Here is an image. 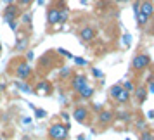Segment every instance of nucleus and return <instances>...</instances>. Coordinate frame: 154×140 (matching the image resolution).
<instances>
[{
	"instance_id": "nucleus-27",
	"label": "nucleus",
	"mask_w": 154,
	"mask_h": 140,
	"mask_svg": "<svg viewBox=\"0 0 154 140\" xmlns=\"http://www.w3.org/2000/svg\"><path fill=\"white\" fill-rule=\"evenodd\" d=\"M59 54H63V56H68V57H73V56L69 54V52H66L64 49H59Z\"/></svg>"
},
{
	"instance_id": "nucleus-22",
	"label": "nucleus",
	"mask_w": 154,
	"mask_h": 140,
	"mask_svg": "<svg viewBox=\"0 0 154 140\" xmlns=\"http://www.w3.org/2000/svg\"><path fill=\"white\" fill-rule=\"evenodd\" d=\"M23 23L24 24H29L31 23V14H23Z\"/></svg>"
},
{
	"instance_id": "nucleus-14",
	"label": "nucleus",
	"mask_w": 154,
	"mask_h": 140,
	"mask_svg": "<svg viewBox=\"0 0 154 140\" xmlns=\"http://www.w3.org/2000/svg\"><path fill=\"white\" fill-rule=\"evenodd\" d=\"M130 95H132V93H128L126 90H121L114 100H116L118 104H128V102H130Z\"/></svg>"
},
{
	"instance_id": "nucleus-17",
	"label": "nucleus",
	"mask_w": 154,
	"mask_h": 140,
	"mask_svg": "<svg viewBox=\"0 0 154 140\" xmlns=\"http://www.w3.org/2000/svg\"><path fill=\"white\" fill-rule=\"evenodd\" d=\"M123 87V90H126L128 93H133V90H135V85H133L132 80H128V81H125V85H121Z\"/></svg>"
},
{
	"instance_id": "nucleus-6",
	"label": "nucleus",
	"mask_w": 154,
	"mask_h": 140,
	"mask_svg": "<svg viewBox=\"0 0 154 140\" xmlns=\"http://www.w3.org/2000/svg\"><path fill=\"white\" fill-rule=\"evenodd\" d=\"M17 16H19V7L14 5V4H11V5H7V7L4 9V21L5 23L16 21Z\"/></svg>"
},
{
	"instance_id": "nucleus-29",
	"label": "nucleus",
	"mask_w": 154,
	"mask_h": 140,
	"mask_svg": "<svg viewBox=\"0 0 154 140\" xmlns=\"http://www.w3.org/2000/svg\"><path fill=\"white\" fill-rule=\"evenodd\" d=\"M9 26H11L12 29H16V26H17V23H16V21H11V23H9Z\"/></svg>"
},
{
	"instance_id": "nucleus-21",
	"label": "nucleus",
	"mask_w": 154,
	"mask_h": 140,
	"mask_svg": "<svg viewBox=\"0 0 154 140\" xmlns=\"http://www.w3.org/2000/svg\"><path fill=\"white\" fill-rule=\"evenodd\" d=\"M92 73H94V76H95V78H102V71L99 69V68H94Z\"/></svg>"
},
{
	"instance_id": "nucleus-5",
	"label": "nucleus",
	"mask_w": 154,
	"mask_h": 140,
	"mask_svg": "<svg viewBox=\"0 0 154 140\" xmlns=\"http://www.w3.org/2000/svg\"><path fill=\"white\" fill-rule=\"evenodd\" d=\"M88 114H90V111L85 105H78V107H75V111H73V119L78 121L80 125H85L88 121Z\"/></svg>"
},
{
	"instance_id": "nucleus-11",
	"label": "nucleus",
	"mask_w": 154,
	"mask_h": 140,
	"mask_svg": "<svg viewBox=\"0 0 154 140\" xmlns=\"http://www.w3.org/2000/svg\"><path fill=\"white\" fill-rule=\"evenodd\" d=\"M97 119H99V125L106 126V125H109L112 119H114V112L112 111H100Z\"/></svg>"
},
{
	"instance_id": "nucleus-4",
	"label": "nucleus",
	"mask_w": 154,
	"mask_h": 140,
	"mask_svg": "<svg viewBox=\"0 0 154 140\" xmlns=\"http://www.w3.org/2000/svg\"><path fill=\"white\" fill-rule=\"evenodd\" d=\"M149 64H151V57L147 56V54H137V56L132 59V68L135 71L146 69Z\"/></svg>"
},
{
	"instance_id": "nucleus-36",
	"label": "nucleus",
	"mask_w": 154,
	"mask_h": 140,
	"mask_svg": "<svg viewBox=\"0 0 154 140\" xmlns=\"http://www.w3.org/2000/svg\"><path fill=\"white\" fill-rule=\"evenodd\" d=\"M0 140H2V138H0Z\"/></svg>"
},
{
	"instance_id": "nucleus-15",
	"label": "nucleus",
	"mask_w": 154,
	"mask_h": 140,
	"mask_svg": "<svg viewBox=\"0 0 154 140\" xmlns=\"http://www.w3.org/2000/svg\"><path fill=\"white\" fill-rule=\"evenodd\" d=\"M139 140H154V132L152 130H144V132H140Z\"/></svg>"
},
{
	"instance_id": "nucleus-16",
	"label": "nucleus",
	"mask_w": 154,
	"mask_h": 140,
	"mask_svg": "<svg viewBox=\"0 0 154 140\" xmlns=\"http://www.w3.org/2000/svg\"><path fill=\"white\" fill-rule=\"evenodd\" d=\"M121 90H123V87H121L119 83H118V85H112L111 90H109V95H111V99H116V97H118V93H119Z\"/></svg>"
},
{
	"instance_id": "nucleus-33",
	"label": "nucleus",
	"mask_w": 154,
	"mask_h": 140,
	"mask_svg": "<svg viewBox=\"0 0 154 140\" xmlns=\"http://www.w3.org/2000/svg\"><path fill=\"white\" fill-rule=\"evenodd\" d=\"M152 35H154V26H152Z\"/></svg>"
},
{
	"instance_id": "nucleus-31",
	"label": "nucleus",
	"mask_w": 154,
	"mask_h": 140,
	"mask_svg": "<svg viewBox=\"0 0 154 140\" xmlns=\"http://www.w3.org/2000/svg\"><path fill=\"white\" fill-rule=\"evenodd\" d=\"M4 90H5V85H4V83H0V93H2Z\"/></svg>"
},
{
	"instance_id": "nucleus-8",
	"label": "nucleus",
	"mask_w": 154,
	"mask_h": 140,
	"mask_svg": "<svg viewBox=\"0 0 154 140\" xmlns=\"http://www.w3.org/2000/svg\"><path fill=\"white\" fill-rule=\"evenodd\" d=\"M87 83H88V81H87V76L82 75V73H78V75H75V76L71 78V90L78 92L83 85H87Z\"/></svg>"
},
{
	"instance_id": "nucleus-18",
	"label": "nucleus",
	"mask_w": 154,
	"mask_h": 140,
	"mask_svg": "<svg viewBox=\"0 0 154 140\" xmlns=\"http://www.w3.org/2000/svg\"><path fill=\"white\" fill-rule=\"evenodd\" d=\"M73 61H75L78 66H87V64H88V61H87V59H83V57H73Z\"/></svg>"
},
{
	"instance_id": "nucleus-26",
	"label": "nucleus",
	"mask_w": 154,
	"mask_h": 140,
	"mask_svg": "<svg viewBox=\"0 0 154 140\" xmlns=\"http://www.w3.org/2000/svg\"><path fill=\"white\" fill-rule=\"evenodd\" d=\"M68 75H69V69H68V68H64V69H63V73H61V76H63V78H66Z\"/></svg>"
},
{
	"instance_id": "nucleus-32",
	"label": "nucleus",
	"mask_w": 154,
	"mask_h": 140,
	"mask_svg": "<svg viewBox=\"0 0 154 140\" xmlns=\"http://www.w3.org/2000/svg\"><path fill=\"white\" fill-rule=\"evenodd\" d=\"M4 2H7V5H11V4H12V0H4Z\"/></svg>"
},
{
	"instance_id": "nucleus-25",
	"label": "nucleus",
	"mask_w": 154,
	"mask_h": 140,
	"mask_svg": "<svg viewBox=\"0 0 154 140\" xmlns=\"http://www.w3.org/2000/svg\"><path fill=\"white\" fill-rule=\"evenodd\" d=\"M26 59H28V61H33V59H35V54H33V50H29L28 54H26Z\"/></svg>"
},
{
	"instance_id": "nucleus-28",
	"label": "nucleus",
	"mask_w": 154,
	"mask_h": 140,
	"mask_svg": "<svg viewBox=\"0 0 154 140\" xmlns=\"http://www.w3.org/2000/svg\"><path fill=\"white\" fill-rule=\"evenodd\" d=\"M130 40H132V38H130V35H125V36H123V42H125V43H130Z\"/></svg>"
},
{
	"instance_id": "nucleus-12",
	"label": "nucleus",
	"mask_w": 154,
	"mask_h": 140,
	"mask_svg": "<svg viewBox=\"0 0 154 140\" xmlns=\"http://www.w3.org/2000/svg\"><path fill=\"white\" fill-rule=\"evenodd\" d=\"M35 92L38 95H50V93H52V85H50L49 81H40V83L36 85Z\"/></svg>"
},
{
	"instance_id": "nucleus-23",
	"label": "nucleus",
	"mask_w": 154,
	"mask_h": 140,
	"mask_svg": "<svg viewBox=\"0 0 154 140\" xmlns=\"http://www.w3.org/2000/svg\"><path fill=\"white\" fill-rule=\"evenodd\" d=\"M45 114H47V112L43 111V109H36V118L42 119V118H45Z\"/></svg>"
},
{
	"instance_id": "nucleus-13",
	"label": "nucleus",
	"mask_w": 154,
	"mask_h": 140,
	"mask_svg": "<svg viewBox=\"0 0 154 140\" xmlns=\"http://www.w3.org/2000/svg\"><path fill=\"white\" fill-rule=\"evenodd\" d=\"M94 36H95V29L90 28V26H85V28H82V31H80V38H82L83 42H92Z\"/></svg>"
},
{
	"instance_id": "nucleus-3",
	"label": "nucleus",
	"mask_w": 154,
	"mask_h": 140,
	"mask_svg": "<svg viewBox=\"0 0 154 140\" xmlns=\"http://www.w3.org/2000/svg\"><path fill=\"white\" fill-rule=\"evenodd\" d=\"M31 73H33V71H31V66H29L26 61H16L14 62V75L19 78V80H23V81L28 80V78L31 76Z\"/></svg>"
},
{
	"instance_id": "nucleus-9",
	"label": "nucleus",
	"mask_w": 154,
	"mask_h": 140,
	"mask_svg": "<svg viewBox=\"0 0 154 140\" xmlns=\"http://www.w3.org/2000/svg\"><path fill=\"white\" fill-rule=\"evenodd\" d=\"M94 92H95V90H94V87L87 83V85H83L76 93H78V97H80V99H83V100H90V99L94 97Z\"/></svg>"
},
{
	"instance_id": "nucleus-20",
	"label": "nucleus",
	"mask_w": 154,
	"mask_h": 140,
	"mask_svg": "<svg viewBox=\"0 0 154 140\" xmlns=\"http://www.w3.org/2000/svg\"><path fill=\"white\" fill-rule=\"evenodd\" d=\"M31 4H33V0H19V5H21V7H28Z\"/></svg>"
},
{
	"instance_id": "nucleus-1",
	"label": "nucleus",
	"mask_w": 154,
	"mask_h": 140,
	"mask_svg": "<svg viewBox=\"0 0 154 140\" xmlns=\"http://www.w3.org/2000/svg\"><path fill=\"white\" fill-rule=\"evenodd\" d=\"M154 14V4L151 0H142L139 2V12H137V24L144 26Z\"/></svg>"
},
{
	"instance_id": "nucleus-30",
	"label": "nucleus",
	"mask_w": 154,
	"mask_h": 140,
	"mask_svg": "<svg viewBox=\"0 0 154 140\" xmlns=\"http://www.w3.org/2000/svg\"><path fill=\"white\" fill-rule=\"evenodd\" d=\"M147 118H149V119H154V111H149V112H147Z\"/></svg>"
},
{
	"instance_id": "nucleus-2",
	"label": "nucleus",
	"mask_w": 154,
	"mask_h": 140,
	"mask_svg": "<svg viewBox=\"0 0 154 140\" xmlns=\"http://www.w3.org/2000/svg\"><path fill=\"white\" fill-rule=\"evenodd\" d=\"M68 130H69V125L54 123L49 128V138L50 140H66L68 138Z\"/></svg>"
},
{
	"instance_id": "nucleus-34",
	"label": "nucleus",
	"mask_w": 154,
	"mask_h": 140,
	"mask_svg": "<svg viewBox=\"0 0 154 140\" xmlns=\"http://www.w3.org/2000/svg\"><path fill=\"white\" fill-rule=\"evenodd\" d=\"M0 50H2V43H0Z\"/></svg>"
},
{
	"instance_id": "nucleus-24",
	"label": "nucleus",
	"mask_w": 154,
	"mask_h": 140,
	"mask_svg": "<svg viewBox=\"0 0 154 140\" xmlns=\"http://www.w3.org/2000/svg\"><path fill=\"white\" fill-rule=\"evenodd\" d=\"M147 92H154V76L151 78V81H149V88H147Z\"/></svg>"
},
{
	"instance_id": "nucleus-10",
	"label": "nucleus",
	"mask_w": 154,
	"mask_h": 140,
	"mask_svg": "<svg viewBox=\"0 0 154 140\" xmlns=\"http://www.w3.org/2000/svg\"><path fill=\"white\" fill-rule=\"evenodd\" d=\"M47 23H49V26H56L59 23V9L57 7H50L47 11Z\"/></svg>"
},
{
	"instance_id": "nucleus-19",
	"label": "nucleus",
	"mask_w": 154,
	"mask_h": 140,
	"mask_svg": "<svg viewBox=\"0 0 154 140\" xmlns=\"http://www.w3.org/2000/svg\"><path fill=\"white\" fill-rule=\"evenodd\" d=\"M16 85L19 87V90L26 92V93H29V92H31V88H28V85H23V83H16Z\"/></svg>"
},
{
	"instance_id": "nucleus-7",
	"label": "nucleus",
	"mask_w": 154,
	"mask_h": 140,
	"mask_svg": "<svg viewBox=\"0 0 154 140\" xmlns=\"http://www.w3.org/2000/svg\"><path fill=\"white\" fill-rule=\"evenodd\" d=\"M147 93H149L147 87H135V90H133V100L139 105H142L147 100Z\"/></svg>"
},
{
	"instance_id": "nucleus-35",
	"label": "nucleus",
	"mask_w": 154,
	"mask_h": 140,
	"mask_svg": "<svg viewBox=\"0 0 154 140\" xmlns=\"http://www.w3.org/2000/svg\"><path fill=\"white\" fill-rule=\"evenodd\" d=\"M119 2H125V0H119Z\"/></svg>"
}]
</instances>
